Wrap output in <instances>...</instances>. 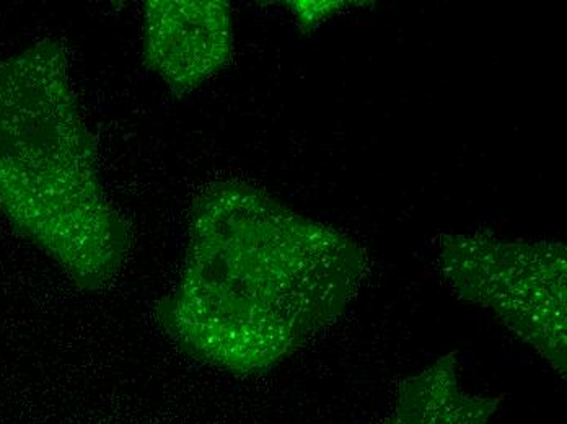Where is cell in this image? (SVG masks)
<instances>
[{
    "mask_svg": "<svg viewBox=\"0 0 567 424\" xmlns=\"http://www.w3.org/2000/svg\"><path fill=\"white\" fill-rule=\"evenodd\" d=\"M364 275V250L344 234L226 183L199 203L165 319L200 360L259 371L334 322Z\"/></svg>",
    "mask_w": 567,
    "mask_h": 424,
    "instance_id": "cell-1",
    "label": "cell"
},
{
    "mask_svg": "<svg viewBox=\"0 0 567 424\" xmlns=\"http://www.w3.org/2000/svg\"><path fill=\"white\" fill-rule=\"evenodd\" d=\"M0 208L79 282L100 285L124 254L64 54L41 41L0 62Z\"/></svg>",
    "mask_w": 567,
    "mask_h": 424,
    "instance_id": "cell-2",
    "label": "cell"
},
{
    "mask_svg": "<svg viewBox=\"0 0 567 424\" xmlns=\"http://www.w3.org/2000/svg\"><path fill=\"white\" fill-rule=\"evenodd\" d=\"M439 270L458 298L494 316L566 375V247L442 237Z\"/></svg>",
    "mask_w": 567,
    "mask_h": 424,
    "instance_id": "cell-3",
    "label": "cell"
},
{
    "mask_svg": "<svg viewBox=\"0 0 567 424\" xmlns=\"http://www.w3.org/2000/svg\"><path fill=\"white\" fill-rule=\"evenodd\" d=\"M145 23L147 61L175 91L198 87L228 60L231 27L226 3H148Z\"/></svg>",
    "mask_w": 567,
    "mask_h": 424,
    "instance_id": "cell-4",
    "label": "cell"
},
{
    "mask_svg": "<svg viewBox=\"0 0 567 424\" xmlns=\"http://www.w3.org/2000/svg\"><path fill=\"white\" fill-rule=\"evenodd\" d=\"M501 396L465 392L456 374V354L441 358L398 391L392 412L379 424H489Z\"/></svg>",
    "mask_w": 567,
    "mask_h": 424,
    "instance_id": "cell-5",
    "label": "cell"
}]
</instances>
